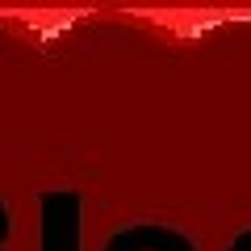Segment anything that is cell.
Here are the masks:
<instances>
[{"label":"cell","mask_w":251,"mask_h":251,"mask_svg":"<svg viewBox=\"0 0 251 251\" xmlns=\"http://www.w3.org/2000/svg\"><path fill=\"white\" fill-rule=\"evenodd\" d=\"M42 251H80V197L75 193H50L42 201Z\"/></svg>","instance_id":"6da1fadb"},{"label":"cell","mask_w":251,"mask_h":251,"mask_svg":"<svg viewBox=\"0 0 251 251\" xmlns=\"http://www.w3.org/2000/svg\"><path fill=\"white\" fill-rule=\"evenodd\" d=\"M105 251H193V243L168 226H126L105 243Z\"/></svg>","instance_id":"7a4b0ae2"},{"label":"cell","mask_w":251,"mask_h":251,"mask_svg":"<svg viewBox=\"0 0 251 251\" xmlns=\"http://www.w3.org/2000/svg\"><path fill=\"white\" fill-rule=\"evenodd\" d=\"M9 239V214H4V205H0V243Z\"/></svg>","instance_id":"3957f363"},{"label":"cell","mask_w":251,"mask_h":251,"mask_svg":"<svg viewBox=\"0 0 251 251\" xmlns=\"http://www.w3.org/2000/svg\"><path fill=\"white\" fill-rule=\"evenodd\" d=\"M230 251H251V234H243V239H239V243H234V247H230Z\"/></svg>","instance_id":"277c9868"}]
</instances>
